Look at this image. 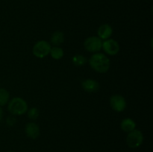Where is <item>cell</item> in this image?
I'll return each mask as SVG.
<instances>
[{"mask_svg":"<svg viewBox=\"0 0 153 152\" xmlns=\"http://www.w3.org/2000/svg\"><path fill=\"white\" fill-rule=\"evenodd\" d=\"M27 112H28V118L30 119H31V120H35V119H37L38 118L39 115H40V111L36 107H31Z\"/></svg>","mask_w":153,"mask_h":152,"instance_id":"16","label":"cell"},{"mask_svg":"<svg viewBox=\"0 0 153 152\" xmlns=\"http://www.w3.org/2000/svg\"><path fill=\"white\" fill-rule=\"evenodd\" d=\"M2 117H3V110H2V108H1V107H0V121L2 119Z\"/></svg>","mask_w":153,"mask_h":152,"instance_id":"18","label":"cell"},{"mask_svg":"<svg viewBox=\"0 0 153 152\" xmlns=\"http://www.w3.org/2000/svg\"><path fill=\"white\" fill-rule=\"evenodd\" d=\"M7 110L14 116H21L28 111V104L23 98L15 97L8 101Z\"/></svg>","mask_w":153,"mask_h":152,"instance_id":"2","label":"cell"},{"mask_svg":"<svg viewBox=\"0 0 153 152\" xmlns=\"http://www.w3.org/2000/svg\"><path fill=\"white\" fill-rule=\"evenodd\" d=\"M143 142V133L140 130L134 129L131 132L128 133L126 137V143L128 146L131 148H139Z\"/></svg>","mask_w":153,"mask_h":152,"instance_id":"4","label":"cell"},{"mask_svg":"<svg viewBox=\"0 0 153 152\" xmlns=\"http://www.w3.org/2000/svg\"><path fill=\"white\" fill-rule=\"evenodd\" d=\"M10 101V93L4 88H0V107L4 106Z\"/></svg>","mask_w":153,"mask_h":152,"instance_id":"14","label":"cell"},{"mask_svg":"<svg viewBox=\"0 0 153 152\" xmlns=\"http://www.w3.org/2000/svg\"><path fill=\"white\" fill-rule=\"evenodd\" d=\"M72 61H73L74 65L77 66H82L85 65L87 63L88 60H87V58L84 55H76L73 57Z\"/></svg>","mask_w":153,"mask_h":152,"instance_id":"15","label":"cell"},{"mask_svg":"<svg viewBox=\"0 0 153 152\" xmlns=\"http://www.w3.org/2000/svg\"><path fill=\"white\" fill-rule=\"evenodd\" d=\"M110 105L114 111L120 113L125 110L127 104L125 98L123 95L115 94L110 98Z\"/></svg>","mask_w":153,"mask_h":152,"instance_id":"6","label":"cell"},{"mask_svg":"<svg viewBox=\"0 0 153 152\" xmlns=\"http://www.w3.org/2000/svg\"><path fill=\"white\" fill-rule=\"evenodd\" d=\"M25 132L27 137L32 139H36L40 134V127L34 122H29L25 125Z\"/></svg>","mask_w":153,"mask_h":152,"instance_id":"8","label":"cell"},{"mask_svg":"<svg viewBox=\"0 0 153 152\" xmlns=\"http://www.w3.org/2000/svg\"><path fill=\"white\" fill-rule=\"evenodd\" d=\"M82 86L84 90L91 93V92H95L99 90L100 83L94 79H86L82 82Z\"/></svg>","mask_w":153,"mask_h":152,"instance_id":"10","label":"cell"},{"mask_svg":"<svg viewBox=\"0 0 153 152\" xmlns=\"http://www.w3.org/2000/svg\"><path fill=\"white\" fill-rule=\"evenodd\" d=\"M51 44L46 40H39L34 45L32 53L36 58H44L50 53Z\"/></svg>","mask_w":153,"mask_h":152,"instance_id":"3","label":"cell"},{"mask_svg":"<svg viewBox=\"0 0 153 152\" xmlns=\"http://www.w3.org/2000/svg\"><path fill=\"white\" fill-rule=\"evenodd\" d=\"M112 34H113V29L109 24H102L99 27L97 30L98 37H100L102 40L110 39Z\"/></svg>","mask_w":153,"mask_h":152,"instance_id":"9","label":"cell"},{"mask_svg":"<svg viewBox=\"0 0 153 152\" xmlns=\"http://www.w3.org/2000/svg\"><path fill=\"white\" fill-rule=\"evenodd\" d=\"M7 152H14V151H7Z\"/></svg>","mask_w":153,"mask_h":152,"instance_id":"19","label":"cell"},{"mask_svg":"<svg viewBox=\"0 0 153 152\" xmlns=\"http://www.w3.org/2000/svg\"><path fill=\"white\" fill-rule=\"evenodd\" d=\"M16 122V119H15L13 117H12V116H10V117H7V120H6L7 124L8 125H10V126H13Z\"/></svg>","mask_w":153,"mask_h":152,"instance_id":"17","label":"cell"},{"mask_svg":"<svg viewBox=\"0 0 153 152\" xmlns=\"http://www.w3.org/2000/svg\"><path fill=\"white\" fill-rule=\"evenodd\" d=\"M120 128L123 131L129 133L136 128V123L133 119L130 118H126L121 122Z\"/></svg>","mask_w":153,"mask_h":152,"instance_id":"11","label":"cell"},{"mask_svg":"<svg viewBox=\"0 0 153 152\" xmlns=\"http://www.w3.org/2000/svg\"><path fill=\"white\" fill-rule=\"evenodd\" d=\"M49 55L54 60H61L64 57V52L60 46H53L51 48Z\"/></svg>","mask_w":153,"mask_h":152,"instance_id":"13","label":"cell"},{"mask_svg":"<svg viewBox=\"0 0 153 152\" xmlns=\"http://www.w3.org/2000/svg\"><path fill=\"white\" fill-rule=\"evenodd\" d=\"M89 64L91 68L99 73H106L111 66L109 58L105 54L94 53L89 59Z\"/></svg>","mask_w":153,"mask_h":152,"instance_id":"1","label":"cell"},{"mask_svg":"<svg viewBox=\"0 0 153 152\" xmlns=\"http://www.w3.org/2000/svg\"><path fill=\"white\" fill-rule=\"evenodd\" d=\"M102 49L107 55L111 56H114L117 55L120 52V45L114 39H108L102 42Z\"/></svg>","mask_w":153,"mask_h":152,"instance_id":"7","label":"cell"},{"mask_svg":"<svg viewBox=\"0 0 153 152\" xmlns=\"http://www.w3.org/2000/svg\"><path fill=\"white\" fill-rule=\"evenodd\" d=\"M51 43L54 46H60L64 42V34L62 31H55L50 39Z\"/></svg>","mask_w":153,"mask_h":152,"instance_id":"12","label":"cell"},{"mask_svg":"<svg viewBox=\"0 0 153 152\" xmlns=\"http://www.w3.org/2000/svg\"><path fill=\"white\" fill-rule=\"evenodd\" d=\"M102 40L98 37L92 36L89 37L84 42V47L85 50L91 53H97L102 49Z\"/></svg>","mask_w":153,"mask_h":152,"instance_id":"5","label":"cell"}]
</instances>
